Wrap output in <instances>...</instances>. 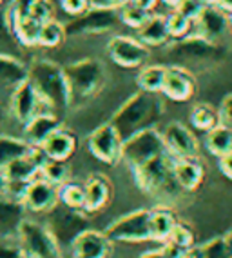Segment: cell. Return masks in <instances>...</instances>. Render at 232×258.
<instances>
[{
	"instance_id": "6da1fadb",
	"label": "cell",
	"mask_w": 232,
	"mask_h": 258,
	"mask_svg": "<svg viewBox=\"0 0 232 258\" xmlns=\"http://www.w3.org/2000/svg\"><path fill=\"white\" fill-rule=\"evenodd\" d=\"M163 113H165V104H163L160 93L138 91L131 95L116 109L109 122L114 125L122 140H127L129 137L144 131V129L156 127Z\"/></svg>"
},
{
	"instance_id": "7a4b0ae2",
	"label": "cell",
	"mask_w": 232,
	"mask_h": 258,
	"mask_svg": "<svg viewBox=\"0 0 232 258\" xmlns=\"http://www.w3.org/2000/svg\"><path fill=\"white\" fill-rule=\"evenodd\" d=\"M167 56L172 64L178 68L196 73H209L221 66L227 58V49L223 44L209 42L192 33L167 46Z\"/></svg>"
},
{
	"instance_id": "3957f363",
	"label": "cell",
	"mask_w": 232,
	"mask_h": 258,
	"mask_svg": "<svg viewBox=\"0 0 232 258\" xmlns=\"http://www.w3.org/2000/svg\"><path fill=\"white\" fill-rule=\"evenodd\" d=\"M28 80L37 89L42 106L49 111H65L71 107L67 77L60 64L53 60L37 58L28 66Z\"/></svg>"
},
{
	"instance_id": "277c9868",
	"label": "cell",
	"mask_w": 232,
	"mask_h": 258,
	"mask_svg": "<svg viewBox=\"0 0 232 258\" xmlns=\"http://www.w3.org/2000/svg\"><path fill=\"white\" fill-rule=\"evenodd\" d=\"M172 166H174V157L171 153H163L160 157L149 160L144 166L133 169L136 185L145 195L162 200L163 206H167L172 200H176L181 193H185L176 184Z\"/></svg>"
},
{
	"instance_id": "5b68a950",
	"label": "cell",
	"mask_w": 232,
	"mask_h": 258,
	"mask_svg": "<svg viewBox=\"0 0 232 258\" xmlns=\"http://www.w3.org/2000/svg\"><path fill=\"white\" fill-rule=\"evenodd\" d=\"M69 84L71 107L84 106L100 95L107 82L105 66L98 58L74 60L64 68Z\"/></svg>"
},
{
	"instance_id": "8992f818",
	"label": "cell",
	"mask_w": 232,
	"mask_h": 258,
	"mask_svg": "<svg viewBox=\"0 0 232 258\" xmlns=\"http://www.w3.org/2000/svg\"><path fill=\"white\" fill-rule=\"evenodd\" d=\"M167 151L163 135L156 127H149L133 135L127 140H124L122 146V160L131 167V171L144 166L149 160L160 157Z\"/></svg>"
},
{
	"instance_id": "52a82bcc",
	"label": "cell",
	"mask_w": 232,
	"mask_h": 258,
	"mask_svg": "<svg viewBox=\"0 0 232 258\" xmlns=\"http://www.w3.org/2000/svg\"><path fill=\"white\" fill-rule=\"evenodd\" d=\"M120 22L118 10H107V8H89L85 13L74 17L71 22L64 24L65 37L67 38H85L98 37L112 31Z\"/></svg>"
},
{
	"instance_id": "ba28073f",
	"label": "cell",
	"mask_w": 232,
	"mask_h": 258,
	"mask_svg": "<svg viewBox=\"0 0 232 258\" xmlns=\"http://www.w3.org/2000/svg\"><path fill=\"white\" fill-rule=\"evenodd\" d=\"M17 236L28 258H62V247L49 227L40 222L26 218Z\"/></svg>"
},
{
	"instance_id": "9c48e42d",
	"label": "cell",
	"mask_w": 232,
	"mask_h": 258,
	"mask_svg": "<svg viewBox=\"0 0 232 258\" xmlns=\"http://www.w3.org/2000/svg\"><path fill=\"white\" fill-rule=\"evenodd\" d=\"M151 209H138L131 211L124 217L116 218L112 224L103 229L109 240L112 242H127V244H142L151 240V227H149Z\"/></svg>"
},
{
	"instance_id": "30bf717a",
	"label": "cell",
	"mask_w": 232,
	"mask_h": 258,
	"mask_svg": "<svg viewBox=\"0 0 232 258\" xmlns=\"http://www.w3.org/2000/svg\"><path fill=\"white\" fill-rule=\"evenodd\" d=\"M47 227L53 233V236L56 238L58 245H71L76 236L82 233L84 229H87V218L84 217V211H78V209H69L62 206L60 202L56 204L55 208L49 211V222H47Z\"/></svg>"
},
{
	"instance_id": "8fae6325",
	"label": "cell",
	"mask_w": 232,
	"mask_h": 258,
	"mask_svg": "<svg viewBox=\"0 0 232 258\" xmlns=\"http://www.w3.org/2000/svg\"><path fill=\"white\" fill-rule=\"evenodd\" d=\"M107 55L120 68L126 70H138L147 64L151 56V47L142 40L129 35H116L107 42Z\"/></svg>"
},
{
	"instance_id": "7c38bea8",
	"label": "cell",
	"mask_w": 232,
	"mask_h": 258,
	"mask_svg": "<svg viewBox=\"0 0 232 258\" xmlns=\"http://www.w3.org/2000/svg\"><path fill=\"white\" fill-rule=\"evenodd\" d=\"M122 146H124V140L111 122L98 125L87 137L89 153L107 166H116L122 162Z\"/></svg>"
},
{
	"instance_id": "4fadbf2b",
	"label": "cell",
	"mask_w": 232,
	"mask_h": 258,
	"mask_svg": "<svg viewBox=\"0 0 232 258\" xmlns=\"http://www.w3.org/2000/svg\"><path fill=\"white\" fill-rule=\"evenodd\" d=\"M230 28L232 26H230V20H228V13H225L216 4H210V6H203V10L198 15V19L192 22L190 33L209 42L221 44L228 37Z\"/></svg>"
},
{
	"instance_id": "5bb4252c",
	"label": "cell",
	"mask_w": 232,
	"mask_h": 258,
	"mask_svg": "<svg viewBox=\"0 0 232 258\" xmlns=\"http://www.w3.org/2000/svg\"><path fill=\"white\" fill-rule=\"evenodd\" d=\"M46 162V155L40 148H33L28 155L17 158L0 171L2 182H13V184H29L31 180L40 176L42 164Z\"/></svg>"
},
{
	"instance_id": "9a60e30c",
	"label": "cell",
	"mask_w": 232,
	"mask_h": 258,
	"mask_svg": "<svg viewBox=\"0 0 232 258\" xmlns=\"http://www.w3.org/2000/svg\"><path fill=\"white\" fill-rule=\"evenodd\" d=\"M162 135L167 151L174 158H196L200 155V144L196 135L181 122H171Z\"/></svg>"
},
{
	"instance_id": "2e32d148",
	"label": "cell",
	"mask_w": 232,
	"mask_h": 258,
	"mask_svg": "<svg viewBox=\"0 0 232 258\" xmlns=\"http://www.w3.org/2000/svg\"><path fill=\"white\" fill-rule=\"evenodd\" d=\"M69 247L73 258H107L111 254L112 240L103 231L87 227L71 242Z\"/></svg>"
},
{
	"instance_id": "e0dca14e",
	"label": "cell",
	"mask_w": 232,
	"mask_h": 258,
	"mask_svg": "<svg viewBox=\"0 0 232 258\" xmlns=\"http://www.w3.org/2000/svg\"><path fill=\"white\" fill-rule=\"evenodd\" d=\"M40 107H42V100L28 79L15 86L13 93H11L10 109L11 115L19 120L20 124H26L29 118H33L40 111Z\"/></svg>"
},
{
	"instance_id": "ac0fdd59",
	"label": "cell",
	"mask_w": 232,
	"mask_h": 258,
	"mask_svg": "<svg viewBox=\"0 0 232 258\" xmlns=\"http://www.w3.org/2000/svg\"><path fill=\"white\" fill-rule=\"evenodd\" d=\"M22 202L31 213H49L58 204V187L38 176L28 184Z\"/></svg>"
},
{
	"instance_id": "d6986e66",
	"label": "cell",
	"mask_w": 232,
	"mask_h": 258,
	"mask_svg": "<svg viewBox=\"0 0 232 258\" xmlns=\"http://www.w3.org/2000/svg\"><path fill=\"white\" fill-rule=\"evenodd\" d=\"M196 93V75L190 71L172 66L167 68L165 79H163L162 95L172 102H189Z\"/></svg>"
},
{
	"instance_id": "ffe728a7",
	"label": "cell",
	"mask_w": 232,
	"mask_h": 258,
	"mask_svg": "<svg viewBox=\"0 0 232 258\" xmlns=\"http://www.w3.org/2000/svg\"><path fill=\"white\" fill-rule=\"evenodd\" d=\"M76 146H78L76 135H74L71 129L60 125V127L55 129V131L44 140L40 149H42V153L49 160L67 162L73 157V153L76 151Z\"/></svg>"
},
{
	"instance_id": "44dd1931",
	"label": "cell",
	"mask_w": 232,
	"mask_h": 258,
	"mask_svg": "<svg viewBox=\"0 0 232 258\" xmlns=\"http://www.w3.org/2000/svg\"><path fill=\"white\" fill-rule=\"evenodd\" d=\"M85 189V204H84V213L87 215H94L105 209V206L111 202L112 197V185L111 180L105 175H91L84 182Z\"/></svg>"
},
{
	"instance_id": "7402d4cb",
	"label": "cell",
	"mask_w": 232,
	"mask_h": 258,
	"mask_svg": "<svg viewBox=\"0 0 232 258\" xmlns=\"http://www.w3.org/2000/svg\"><path fill=\"white\" fill-rule=\"evenodd\" d=\"M62 125V120L55 115V111H38L37 115L29 118L24 124V139L28 140L31 146L40 148L44 144V140L49 135L58 129Z\"/></svg>"
},
{
	"instance_id": "603a6c76",
	"label": "cell",
	"mask_w": 232,
	"mask_h": 258,
	"mask_svg": "<svg viewBox=\"0 0 232 258\" xmlns=\"http://www.w3.org/2000/svg\"><path fill=\"white\" fill-rule=\"evenodd\" d=\"M172 173L176 178V184L185 193H192L203 184L205 167L198 157L196 158H174Z\"/></svg>"
},
{
	"instance_id": "cb8c5ba5",
	"label": "cell",
	"mask_w": 232,
	"mask_h": 258,
	"mask_svg": "<svg viewBox=\"0 0 232 258\" xmlns=\"http://www.w3.org/2000/svg\"><path fill=\"white\" fill-rule=\"evenodd\" d=\"M26 206L22 200H15L0 195V238L17 236L22 222L26 220Z\"/></svg>"
},
{
	"instance_id": "d4e9b609",
	"label": "cell",
	"mask_w": 232,
	"mask_h": 258,
	"mask_svg": "<svg viewBox=\"0 0 232 258\" xmlns=\"http://www.w3.org/2000/svg\"><path fill=\"white\" fill-rule=\"evenodd\" d=\"M138 40H142L147 47H160L165 46L169 40H171V35H169L167 29V20L163 15H149L147 20H145L138 29Z\"/></svg>"
},
{
	"instance_id": "484cf974",
	"label": "cell",
	"mask_w": 232,
	"mask_h": 258,
	"mask_svg": "<svg viewBox=\"0 0 232 258\" xmlns=\"http://www.w3.org/2000/svg\"><path fill=\"white\" fill-rule=\"evenodd\" d=\"M176 215L167 206L151 209V218H149V227H151V240L154 242H165L171 235L172 227L176 226Z\"/></svg>"
},
{
	"instance_id": "4316f807",
	"label": "cell",
	"mask_w": 232,
	"mask_h": 258,
	"mask_svg": "<svg viewBox=\"0 0 232 258\" xmlns=\"http://www.w3.org/2000/svg\"><path fill=\"white\" fill-rule=\"evenodd\" d=\"M28 79V66L11 55L0 53V88H15Z\"/></svg>"
},
{
	"instance_id": "83f0119b",
	"label": "cell",
	"mask_w": 232,
	"mask_h": 258,
	"mask_svg": "<svg viewBox=\"0 0 232 258\" xmlns=\"http://www.w3.org/2000/svg\"><path fill=\"white\" fill-rule=\"evenodd\" d=\"M35 146L28 142L26 139H17L10 135H0V171L17 158L28 155Z\"/></svg>"
},
{
	"instance_id": "f1b7e54d",
	"label": "cell",
	"mask_w": 232,
	"mask_h": 258,
	"mask_svg": "<svg viewBox=\"0 0 232 258\" xmlns=\"http://www.w3.org/2000/svg\"><path fill=\"white\" fill-rule=\"evenodd\" d=\"M40 29H42V22H38L37 19H33L31 15H26L22 19H19L13 24V37L22 44L24 47H35L38 46V37H40Z\"/></svg>"
},
{
	"instance_id": "f546056e",
	"label": "cell",
	"mask_w": 232,
	"mask_h": 258,
	"mask_svg": "<svg viewBox=\"0 0 232 258\" xmlns=\"http://www.w3.org/2000/svg\"><path fill=\"white\" fill-rule=\"evenodd\" d=\"M165 73H167V66H162V64L142 66V70H140L138 77H136V84H138L140 91L162 93Z\"/></svg>"
},
{
	"instance_id": "4dcf8cb0",
	"label": "cell",
	"mask_w": 232,
	"mask_h": 258,
	"mask_svg": "<svg viewBox=\"0 0 232 258\" xmlns=\"http://www.w3.org/2000/svg\"><path fill=\"white\" fill-rule=\"evenodd\" d=\"M205 146L209 149L210 155L214 157H223L227 153L232 151V129L227 125L218 124L216 127H212L210 131H207L205 137Z\"/></svg>"
},
{
	"instance_id": "1f68e13d",
	"label": "cell",
	"mask_w": 232,
	"mask_h": 258,
	"mask_svg": "<svg viewBox=\"0 0 232 258\" xmlns=\"http://www.w3.org/2000/svg\"><path fill=\"white\" fill-rule=\"evenodd\" d=\"M190 124H192L194 129H198V131L207 133V131H210V129L219 124L218 109H214L210 104H205V102L196 104L190 109Z\"/></svg>"
},
{
	"instance_id": "d6a6232c",
	"label": "cell",
	"mask_w": 232,
	"mask_h": 258,
	"mask_svg": "<svg viewBox=\"0 0 232 258\" xmlns=\"http://www.w3.org/2000/svg\"><path fill=\"white\" fill-rule=\"evenodd\" d=\"M58 202L62 206L69 209H78V211H84V204H85V189L84 184H78V182H71L67 180L65 184H62L58 187Z\"/></svg>"
},
{
	"instance_id": "836d02e7",
	"label": "cell",
	"mask_w": 232,
	"mask_h": 258,
	"mask_svg": "<svg viewBox=\"0 0 232 258\" xmlns=\"http://www.w3.org/2000/svg\"><path fill=\"white\" fill-rule=\"evenodd\" d=\"M187 258H232V253L223 242V236H216L203 244L190 247Z\"/></svg>"
},
{
	"instance_id": "e575fe53",
	"label": "cell",
	"mask_w": 232,
	"mask_h": 258,
	"mask_svg": "<svg viewBox=\"0 0 232 258\" xmlns=\"http://www.w3.org/2000/svg\"><path fill=\"white\" fill-rule=\"evenodd\" d=\"M40 178L47 180L49 184L56 185V187H60L62 184H65L71 178V169L67 166V162L46 158V162L42 164V169H40Z\"/></svg>"
},
{
	"instance_id": "d590c367",
	"label": "cell",
	"mask_w": 232,
	"mask_h": 258,
	"mask_svg": "<svg viewBox=\"0 0 232 258\" xmlns=\"http://www.w3.org/2000/svg\"><path fill=\"white\" fill-rule=\"evenodd\" d=\"M65 28L64 24L56 22L55 19L49 20V22L42 24V29H40V37H38V46L42 47H56L60 46L62 42L65 40Z\"/></svg>"
},
{
	"instance_id": "8d00e7d4",
	"label": "cell",
	"mask_w": 232,
	"mask_h": 258,
	"mask_svg": "<svg viewBox=\"0 0 232 258\" xmlns=\"http://www.w3.org/2000/svg\"><path fill=\"white\" fill-rule=\"evenodd\" d=\"M35 2V0H11V2H8V6L6 8H2V17H4V22L6 26H8V29H13V24L17 22L19 19H22V17H26V15H29V8H31V4ZM13 35V33H11Z\"/></svg>"
},
{
	"instance_id": "74e56055",
	"label": "cell",
	"mask_w": 232,
	"mask_h": 258,
	"mask_svg": "<svg viewBox=\"0 0 232 258\" xmlns=\"http://www.w3.org/2000/svg\"><path fill=\"white\" fill-rule=\"evenodd\" d=\"M167 20V29H169V35L171 38H181L189 35L190 29H192V22L187 19L185 15H181L178 10H172L171 13L165 17Z\"/></svg>"
},
{
	"instance_id": "f35d334b",
	"label": "cell",
	"mask_w": 232,
	"mask_h": 258,
	"mask_svg": "<svg viewBox=\"0 0 232 258\" xmlns=\"http://www.w3.org/2000/svg\"><path fill=\"white\" fill-rule=\"evenodd\" d=\"M118 15H120L122 24H126V26H129V28H133V29H138L140 26L147 20V17L151 13L145 10H140V8H136V6L127 2V4H124L120 10H118Z\"/></svg>"
},
{
	"instance_id": "ab89813d",
	"label": "cell",
	"mask_w": 232,
	"mask_h": 258,
	"mask_svg": "<svg viewBox=\"0 0 232 258\" xmlns=\"http://www.w3.org/2000/svg\"><path fill=\"white\" fill-rule=\"evenodd\" d=\"M169 242H172V244L176 245H181V247L185 249H190L196 245V240H194V231L190 229L187 224H183V222L178 220L176 226L172 227L171 235H169Z\"/></svg>"
},
{
	"instance_id": "60d3db41",
	"label": "cell",
	"mask_w": 232,
	"mask_h": 258,
	"mask_svg": "<svg viewBox=\"0 0 232 258\" xmlns=\"http://www.w3.org/2000/svg\"><path fill=\"white\" fill-rule=\"evenodd\" d=\"M0 258H28L20 245L19 236H2L0 238Z\"/></svg>"
},
{
	"instance_id": "b9f144b4",
	"label": "cell",
	"mask_w": 232,
	"mask_h": 258,
	"mask_svg": "<svg viewBox=\"0 0 232 258\" xmlns=\"http://www.w3.org/2000/svg\"><path fill=\"white\" fill-rule=\"evenodd\" d=\"M29 15L38 22H49L55 19V6L51 0H35L29 8Z\"/></svg>"
},
{
	"instance_id": "7bdbcfd3",
	"label": "cell",
	"mask_w": 232,
	"mask_h": 258,
	"mask_svg": "<svg viewBox=\"0 0 232 258\" xmlns=\"http://www.w3.org/2000/svg\"><path fill=\"white\" fill-rule=\"evenodd\" d=\"M203 6L205 4L201 0H183L178 8H172V10H178L181 15H185L190 22H194L198 19V15L201 13V10H203Z\"/></svg>"
},
{
	"instance_id": "ee69618b",
	"label": "cell",
	"mask_w": 232,
	"mask_h": 258,
	"mask_svg": "<svg viewBox=\"0 0 232 258\" xmlns=\"http://www.w3.org/2000/svg\"><path fill=\"white\" fill-rule=\"evenodd\" d=\"M62 8L71 17H78L91 8V2L89 0H62Z\"/></svg>"
},
{
	"instance_id": "f6af8a7d",
	"label": "cell",
	"mask_w": 232,
	"mask_h": 258,
	"mask_svg": "<svg viewBox=\"0 0 232 258\" xmlns=\"http://www.w3.org/2000/svg\"><path fill=\"white\" fill-rule=\"evenodd\" d=\"M218 116L219 124L232 129V93H228L227 97L221 100V104L218 107Z\"/></svg>"
},
{
	"instance_id": "bcb514c9",
	"label": "cell",
	"mask_w": 232,
	"mask_h": 258,
	"mask_svg": "<svg viewBox=\"0 0 232 258\" xmlns=\"http://www.w3.org/2000/svg\"><path fill=\"white\" fill-rule=\"evenodd\" d=\"M160 251H162L163 258H187L190 249H185L181 247V245H176L172 244V242H169V240H165V242H162Z\"/></svg>"
},
{
	"instance_id": "7dc6e473",
	"label": "cell",
	"mask_w": 232,
	"mask_h": 258,
	"mask_svg": "<svg viewBox=\"0 0 232 258\" xmlns=\"http://www.w3.org/2000/svg\"><path fill=\"white\" fill-rule=\"evenodd\" d=\"M93 8H107V10H120L129 0H89Z\"/></svg>"
},
{
	"instance_id": "c3c4849f",
	"label": "cell",
	"mask_w": 232,
	"mask_h": 258,
	"mask_svg": "<svg viewBox=\"0 0 232 258\" xmlns=\"http://www.w3.org/2000/svg\"><path fill=\"white\" fill-rule=\"evenodd\" d=\"M218 166L223 175L227 176L228 180H232V151L227 153V155H223V157H219Z\"/></svg>"
},
{
	"instance_id": "681fc988",
	"label": "cell",
	"mask_w": 232,
	"mask_h": 258,
	"mask_svg": "<svg viewBox=\"0 0 232 258\" xmlns=\"http://www.w3.org/2000/svg\"><path fill=\"white\" fill-rule=\"evenodd\" d=\"M129 4L136 6L140 10L149 11V13H153V10L156 8V4H158V0H129Z\"/></svg>"
},
{
	"instance_id": "f907efd6",
	"label": "cell",
	"mask_w": 232,
	"mask_h": 258,
	"mask_svg": "<svg viewBox=\"0 0 232 258\" xmlns=\"http://www.w3.org/2000/svg\"><path fill=\"white\" fill-rule=\"evenodd\" d=\"M218 8H221L225 13H232V0H218L216 2Z\"/></svg>"
},
{
	"instance_id": "816d5d0a",
	"label": "cell",
	"mask_w": 232,
	"mask_h": 258,
	"mask_svg": "<svg viewBox=\"0 0 232 258\" xmlns=\"http://www.w3.org/2000/svg\"><path fill=\"white\" fill-rule=\"evenodd\" d=\"M223 236V242H225V245L228 247V251L232 253V229H228L225 235H221Z\"/></svg>"
},
{
	"instance_id": "f5cc1de1",
	"label": "cell",
	"mask_w": 232,
	"mask_h": 258,
	"mask_svg": "<svg viewBox=\"0 0 232 258\" xmlns=\"http://www.w3.org/2000/svg\"><path fill=\"white\" fill-rule=\"evenodd\" d=\"M140 258H163V256H162V251H160V249H154V251H147V253H144Z\"/></svg>"
},
{
	"instance_id": "db71d44e",
	"label": "cell",
	"mask_w": 232,
	"mask_h": 258,
	"mask_svg": "<svg viewBox=\"0 0 232 258\" xmlns=\"http://www.w3.org/2000/svg\"><path fill=\"white\" fill-rule=\"evenodd\" d=\"M163 4H167V6H171V8H178V6L183 2V0H162Z\"/></svg>"
},
{
	"instance_id": "11a10c76",
	"label": "cell",
	"mask_w": 232,
	"mask_h": 258,
	"mask_svg": "<svg viewBox=\"0 0 232 258\" xmlns=\"http://www.w3.org/2000/svg\"><path fill=\"white\" fill-rule=\"evenodd\" d=\"M201 2H203L205 6H210V4H216L218 0H201Z\"/></svg>"
},
{
	"instance_id": "9f6ffc18",
	"label": "cell",
	"mask_w": 232,
	"mask_h": 258,
	"mask_svg": "<svg viewBox=\"0 0 232 258\" xmlns=\"http://www.w3.org/2000/svg\"><path fill=\"white\" fill-rule=\"evenodd\" d=\"M2 122H4V109L0 107V124H2Z\"/></svg>"
},
{
	"instance_id": "6f0895ef",
	"label": "cell",
	"mask_w": 232,
	"mask_h": 258,
	"mask_svg": "<svg viewBox=\"0 0 232 258\" xmlns=\"http://www.w3.org/2000/svg\"><path fill=\"white\" fill-rule=\"evenodd\" d=\"M228 20H230V26H232V13H228Z\"/></svg>"
},
{
	"instance_id": "680465c9",
	"label": "cell",
	"mask_w": 232,
	"mask_h": 258,
	"mask_svg": "<svg viewBox=\"0 0 232 258\" xmlns=\"http://www.w3.org/2000/svg\"><path fill=\"white\" fill-rule=\"evenodd\" d=\"M2 4H4V0H0V8H2Z\"/></svg>"
}]
</instances>
